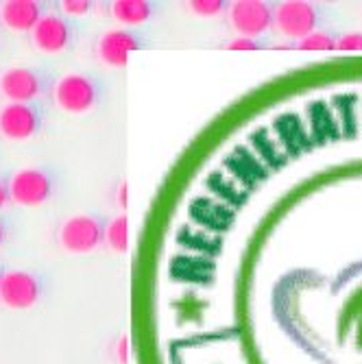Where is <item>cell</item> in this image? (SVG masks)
Returning <instances> with one entry per match:
<instances>
[{
    "instance_id": "cell-22",
    "label": "cell",
    "mask_w": 362,
    "mask_h": 364,
    "mask_svg": "<svg viewBox=\"0 0 362 364\" xmlns=\"http://www.w3.org/2000/svg\"><path fill=\"white\" fill-rule=\"evenodd\" d=\"M9 192H7V181L0 177V214H3L5 208H9Z\"/></svg>"
},
{
    "instance_id": "cell-6",
    "label": "cell",
    "mask_w": 362,
    "mask_h": 364,
    "mask_svg": "<svg viewBox=\"0 0 362 364\" xmlns=\"http://www.w3.org/2000/svg\"><path fill=\"white\" fill-rule=\"evenodd\" d=\"M46 127L44 103H0V140L28 142Z\"/></svg>"
},
{
    "instance_id": "cell-12",
    "label": "cell",
    "mask_w": 362,
    "mask_h": 364,
    "mask_svg": "<svg viewBox=\"0 0 362 364\" xmlns=\"http://www.w3.org/2000/svg\"><path fill=\"white\" fill-rule=\"evenodd\" d=\"M161 11L159 3L153 0H112L107 5L110 18L122 28H140L149 24Z\"/></svg>"
},
{
    "instance_id": "cell-11",
    "label": "cell",
    "mask_w": 362,
    "mask_h": 364,
    "mask_svg": "<svg viewBox=\"0 0 362 364\" xmlns=\"http://www.w3.org/2000/svg\"><path fill=\"white\" fill-rule=\"evenodd\" d=\"M48 11L42 0H0V28L9 33H31Z\"/></svg>"
},
{
    "instance_id": "cell-3",
    "label": "cell",
    "mask_w": 362,
    "mask_h": 364,
    "mask_svg": "<svg viewBox=\"0 0 362 364\" xmlns=\"http://www.w3.org/2000/svg\"><path fill=\"white\" fill-rule=\"evenodd\" d=\"M55 75L42 65L16 63L0 68V98L3 103H42L50 94Z\"/></svg>"
},
{
    "instance_id": "cell-5",
    "label": "cell",
    "mask_w": 362,
    "mask_h": 364,
    "mask_svg": "<svg viewBox=\"0 0 362 364\" xmlns=\"http://www.w3.org/2000/svg\"><path fill=\"white\" fill-rule=\"evenodd\" d=\"M46 277L33 269H9L0 282V306L11 312L33 310L46 294Z\"/></svg>"
},
{
    "instance_id": "cell-23",
    "label": "cell",
    "mask_w": 362,
    "mask_h": 364,
    "mask_svg": "<svg viewBox=\"0 0 362 364\" xmlns=\"http://www.w3.org/2000/svg\"><path fill=\"white\" fill-rule=\"evenodd\" d=\"M3 275H5V267L0 264V282H3Z\"/></svg>"
},
{
    "instance_id": "cell-16",
    "label": "cell",
    "mask_w": 362,
    "mask_h": 364,
    "mask_svg": "<svg viewBox=\"0 0 362 364\" xmlns=\"http://www.w3.org/2000/svg\"><path fill=\"white\" fill-rule=\"evenodd\" d=\"M94 7H96V3H92V0H59L57 3V11L68 20L85 18V16L94 14Z\"/></svg>"
},
{
    "instance_id": "cell-20",
    "label": "cell",
    "mask_w": 362,
    "mask_h": 364,
    "mask_svg": "<svg viewBox=\"0 0 362 364\" xmlns=\"http://www.w3.org/2000/svg\"><path fill=\"white\" fill-rule=\"evenodd\" d=\"M225 48L229 50H255L260 48L257 40H249V38H232L229 42H225Z\"/></svg>"
},
{
    "instance_id": "cell-21",
    "label": "cell",
    "mask_w": 362,
    "mask_h": 364,
    "mask_svg": "<svg viewBox=\"0 0 362 364\" xmlns=\"http://www.w3.org/2000/svg\"><path fill=\"white\" fill-rule=\"evenodd\" d=\"M9 238H11V223L7 216L0 214V249L9 242Z\"/></svg>"
},
{
    "instance_id": "cell-1",
    "label": "cell",
    "mask_w": 362,
    "mask_h": 364,
    "mask_svg": "<svg viewBox=\"0 0 362 364\" xmlns=\"http://www.w3.org/2000/svg\"><path fill=\"white\" fill-rule=\"evenodd\" d=\"M7 181L9 203L18 208H44L59 194L61 175L50 164H31V166L16 168Z\"/></svg>"
},
{
    "instance_id": "cell-9",
    "label": "cell",
    "mask_w": 362,
    "mask_h": 364,
    "mask_svg": "<svg viewBox=\"0 0 362 364\" xmlns=\"http://www.w3.org/2000/svg\"><path fill=\"white\" fill-rule=\"evenodd\" d=\"M227 26L234 31V38L257 40L271 31L273 24V5L262 0H232L225 9Z\"/></svg>"
},
{
    "instance_id": "cell-13",
    "label": "cell",
    "mask_w": 362,
    "mask_h": 364,
    "mask_svg": "<svg viewBox=\"0 0 362 364\" xmlns=\"http://www.w3.org/2000/svg\"><path fill=\"white\" fill-rule=\"evenodd\" d=\"M103 247L116 255H124L129 251V216L127 214H116L110 220H105Z\"/></svg>"
},
{
    "instance_id": "cell-2",
    "label": "cell",
    "mask_w": 362,
    "mask_h": 364,
    "mask_svg": "<svg viewBox=\"0 0 362 364\" xmlns=\"http://www.w3.org/2000/svg\"><path fill=\"white\" fill-rule=\"evenodd\" d=\"M53 105L70 116H85L103 101V83L90 73H65L50 87Z\"/></svg>"
},
{
    "instance_id": "cell-10",
    "label": "cell",
    "mask_w": 362,
    "mask_h": 364,
    "mask_svg": "<svg viewBox=\"0 0 362 364\" xmlns=\"http://www.w3.org/2000/svg\"><path fill=\"white\" fill-rule=\"evenodd\" d=\"M319 11L312 3L304 0H284L273 5V24L271 28L284 40L299 42L312 31H316Z\"/></svg>"
},
{
    "instance_id": "cell-8",
    "label": "cell",
    "mask_w": 362,
    "mask_h": 364,
    "mask_svg": "<svg viewBox=\"0 0 362 364\" xmlns=\"http://www.w3.org/2000/svg\"><path fill=\"white\" fill-rule=\"evenodd\" d=\"M147 44V38L140 33V28H107L98 36L92 44L94 59L107 65V68H124L129 63V55L140 50Z\"/></svg>"
},
{
    "instance_id": "cell-7",
    "label": "cell",
    "mask_w": 362,
    "mask_h": 364,
    "mask_svg": "<svg viewBox=\"0 0 362 364\" xmlns=\"http://www.w3.org/2000/svg\"><path fill=\"white\" fill-rule=\"evenodd\" d=\"M77 40H79L77 24L61 16L57 9H48L28 33L31 48L42 55L68 53L70 48L77 46Z\"/></svg>"
},
{
    "instance_id": "cell-17",
    "label": "cell",
    "mask_w": 362,
    "mask_h": 364,
    "mask_svg": "<svg viewBox=\"0 0 362 364\" xmlns=\"http://www.w3.org/2000/svg\"><path fill=\"white\" fill-rule=\"evenodd\" d=\"M339 50H362V33L353 31V33H345L336 40V46Z\"/></svg>"
},
{
    "instance_id": "cell-4",
    "label": "cell",
    "mask_w": 362,
    "mask_h": 364,
    "mask_svg": "<svg viewBox=\"0 0 362 364\" xmlns=\"http://www.w3.org/2000/svg\"><path fill=\"white\" fill-rule=\"evenodd\" d=\"M105 218L98 214L81 212L65 216L55 229L57 247L68 255H90L103 249Z\"/></svg>"
},
{
    "instance_id": "cell-19",
    "label": "cell",
    "mask_w": 362,
    "mask_h": 364,
    "mask_svg": "<svg viewBox=\"0 0 362 364\" xmlns=\"http://www.w3.org/2000/svg\"><path fill=\"white\" fill-rule=\"evenodd\" d=\"M112 355L116 360V364H127L129 362V334L122 332L116 343H114V349H112Z\"/></svg>"
},
{
    "instance_id": "cell-14",
    "label": "cell",
    "mask_w": 362,
    "mask_h": 364,
    "mask_svg": "<svg viewBox=\"0 0 362 364\" xmlns=\"http://www.w3.org/2000/svg\"><path fill=\"white\" fill-rule=\"evenodd\" d=\"M183 7L194 18H218L225 14L227 3L225 0H188Z\"/></svg>"
},
{
    "instance_id": "cell-15",
    "label": "cell",
    "mask_w": 362,
    "mask_h": 364,
    "mask_svg": "<svg viewBox=\"0 0 362 364\" xmlns=\"http://www.w3.org/2000/svg\"><path fill=\"white\" fill-rule=\"evenodd\" d=\"M336 46V38L330 36L327 31H312L310 36H306L304 40H299L297 44H294V48L297 50H332Z\"/></svg>"
},
{
    "instance_id": "cell-18",
    "label": "cell",
    "mask_w": 362,
    "mask_h": 364,
    "mask_svg": "<svg viewBox=\"0 0 362 364\" xmlns=\"http://www.w3.org/2000/svg\"><path fill=\"white\" fill-rule=\"evenodd\" d=\"M127 203H129V186L127 179H118L116 190H114V205L118 214H127Z\"/></svg>"
}]
</instances>
